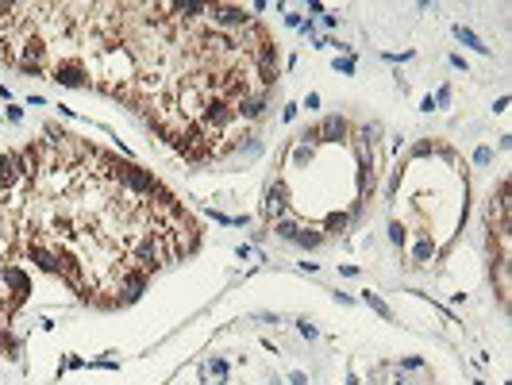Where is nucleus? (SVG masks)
Listing matches in <instances>:
<instances>
[{
	"mask_svg": "<svg viewBox=\"0 0 512 385\" xmlns=\"http://www.w3.org/2000/svg\"><path fill=\"white\" fill-rule=\"evenodd\" d=\"M316 131H320V143H324V139H327V143H339V139L347 135V119H343V116H327Z\"/></svg>",
	"mask_w": 512,
	"mask_h": 385,
	"instance_id": "f257e3e1",
	"label": "nucleus"
},
{
	"mask_svg": "<svg viewBox=\"0 0 512 385\" xmlns=\"http://www.w3.org/2000/svg\"><path fill=\"white\" fill-rule=\"evenodd\" d=\"M455 35H459V43H466L470 50H478V54H489V47H485V43H481V39H478L470 27H462V23H459V27H455Z\"/></svg>",
	"mask_w": 512,
	"mask_h": 385,
	"instance_id": "f03ea898",
	"label": "nucleus"
},
{
	"mask_svg": "<svg viewBox=\"0 0 512 385\" xmlns=\"http://www.w3.org/2000/svg\"><path fill=\"white\" fill-rule=\"evenodd\" d=\"M347 223H351V212H331V216L324 220V227H327L331 235H339V231H347Z\"/></svg>",
	"mask_w": 512,
	"mask_h": 385,
	"instance_id": "7ed1b4c3",
	"label": "nucleus"
},
{
	"mask_svg": "<svg viewBox=\"0 0 512 385\" xmlns=\"http://www.w3.org/2000/svg\"><path fill=\"white\" fill-rule=\"evenodd\" d=\"M362 301H366V304H370V308H374L377 316H385V320H393V312H389V304H385L381 297H374V293H362Z\"/></svg>",
	"mask_w": 512,
	"mask_h": 385,
	"instance_id": "20e7f679",
	"label": "nucleus"
},
{
	"mask_svg": "<svg viewBox=\"0 0 512 385\" xmlns=\"http://www.w3.org/2000/svg\"><path fill=\"white\" fill-rule=\"evenodd\" d=\"M431 254H435V247H431V243H427V239H424V243H420V247H416V262H427V258H431Z\"/></svg>",
	"mask_w": 512,
	"mask_h": 385,
	"instance_id": "39448f33",
	"label": "nucleus"
},
{
	"mask_svg": "<svg viewBox=\"0 0 512 385\" xmlns=\"http://www.w3.org/2000/svg\"><path fill=\"white\" fill-rule=\"evenodd\" d=\"M489 158H493V151H489V147H478V154H474V162H478V166H489Z\"/></svg>",
	"mask_w": 512,
	"mask_h": 385,
	"instance_id": "423d86ee",
	"label": "nucleus"
},
{
	"mask_svg": "<svg viewBox=\"0 0 512 385\" xmlns=\"http://www.w3.org/2000/svg\"><path fill=\"white\" fill-rule=\"evenodd\" d=\"M389 235H393V243H405V239H409V235H405V227H401V223H393V227H389Z\"/></svg>",
	"mask_w": 512,
	"mask_h": 385,
	"instance_id": "0eeeda50",
	"label": "nucleus"
},
{
	"mask_svg": "<svg viewBox=\"0 0 512 385\" xmlns=\"http://www.w3.org/2000/svg\"><path fill=\"white\" fill-rule=\"evenodd\" d=\"M431 151H435V143H416L412 147V154H431Z\"/></svg>",
	"mask_w": 512,
	"mask_h": 385,
	"instance_id": "6e6552de",
	"label": "nucleus"
},
{
	"mask_svg": "<svg viewBox=\"0 0 512 385\" xmlns=\"http://www.w3.org/2000/svg\"><path fill=\"white\" fill-rule=\"evenodd\" d=\"M212 374H216V378H227V362L216 358V362H212Z\"/></svg>",
	"mask_w": 512,
	"mask_h": 385,
	"instance_id": "1a4fd4ad",
	"label": "nucleus"
},
{
	"mask_svg": "<svg viewBox=\"0 0 512 385\" xmlns=\"http://www.w3.org/2000/svg\"><path fill=\"white\" fill-rule=\"evenodd\" d=\"M335 69H343V73H351V69H355V62H351V58H343V62L335 58Z\"/></svg>",
	"mask_w": 512,
	"mask_h": 385,
	"instance_id": "9d476101",
	"label": "nucleus"
},
{
	"mask_svg": "<svg viewBox=\"0 0 512 385\" xmlns=\"http://www.w3.org/2000/svg\"><path fill=\"white\" fill-rule=\"evenodd\" d=\"M289 382H293V385H308V378L301 374V370H293V374H289Z\"/></svg>",
	"mask_w": 512,
	"mask_h": 385,
	"instance_id": "9b49d317",
	"label": "nucleus"
}]
</instances>
